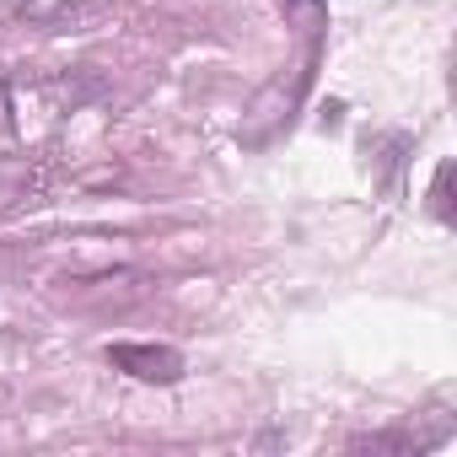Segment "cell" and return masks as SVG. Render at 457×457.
<instances>
[{"label": "cell", "instance_id": "6da1fadb", "mask_svg": "<svg viewBox=\"0 0 457 457\" xmlns=\"http://www.w3.org/2000/svg\"><path fill=\"white\" fill-rule=\"evenodd\" d=\"M318 60H323V12H312V22H302V54L253 97L248 124H243V140H248V145H259V140H270L280 124H291V113L302 108V92H307L312 76H318Z\"/></svg>", "mask_w": 457, "mask_h": 457}, {"label": "cell", "instance_id": "7a4b0ae2", "mask_svg": "<svg viewBox=\"0 0 457 457\" xmlns=\"http://www.w3.org/2000/svg\"><path fill=\"white\" fill-rule=\"evenodd\" d=\"M108 366H119L135 382H178L183 377V355L172 345H108Z\"/></svg>", "mask_w": 457, "mask_h": 457}, {"label": "cell", "instance_id": "3957f363", "mask_svg": "<svg viewBox=\"0 0 457 457\" xmlns=\"http://www.w3.org/2000/svg\"><path fill=\"white\" fill-rule=\"evenodd\" d=\"M87 6H97V0H22V22H60Z\"/></svg>", "mask_w": 457, "mask_h": 457}, {"label": "cell", "instance_id": "277c9868", "mask_svg": "<svg viewBox=\"0 0 457 457\" xmlns=\"http://www.w3.org/2000/svg\"><path fill=\"white\" fill-rule=\"evenodd\" d=\"M446 183H452V162H441V167H436V188H430V210H436L441 220H452V204H446Z\"/></svg>", "mask_w": 457, "mask_h": 457}]
</instances>
